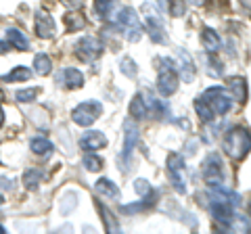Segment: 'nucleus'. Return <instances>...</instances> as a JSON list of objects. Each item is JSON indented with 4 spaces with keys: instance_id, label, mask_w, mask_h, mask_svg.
Listing matches in <instances>:
<instances>
[{
    "instance_id": "f257e3e1",
    "label": "nucleus",
    "mask_w": 251,
    "mask_h": 234,
    "mask_svg": "<svg viewBox=\"0 0 251 234\" xmlns=\"http://www.w3.org/2000/svg\"><path fill=\"white\" fill-rule=\"evenodd\" d=\"M251 151V134L247 128H232L224 136V153L234 161H243Z\"/></svg>"
},
{
    "instance_id": "f03ea898",
    "label": "nucleus",
    "mask_w": 251,
    "mask_h": 234,
    "mask_svg": "<svg viewBox=\"0 0 251 234\" xmlns=\"http://www.w3.org/2000/svg\"><path fill=\"white\" fill-rule=\"evenodd\" d=\"M159 75H157V90L161 96H172L178 90V73H176V63L168 57H161L155 61Z\"/></svg>"
},
{
    "instance_id": "7ed1b4c3",
    "label": "nucleus",
    "mask_w": 251,
    "mask_h": 234,
    "mask_svg": "<svg viewBox=\"0 0 251 234\" xmlns=\"http://www.w3.org/2000/svg\"><path fill=\"white\" fill-rule=\"evenodd\" d=\"M117 25L122 27V34L126 40L138 42L140 38H143V23H140V17L132 6H126V9L120 11V15H117Z\"/></svg>"
},
{
    "instance_id": "20e7f679",
    "label": "nucleus",
    "mask_w": 251,
    "mask_h": 234,
    "mask_svg": "<svg viewBox=\"0 0 251 234\" xmlns=\"http://www.w3.org/2000/svg\"><path fill=\"white\" fill-rule=\"evenodd\" d=\"M143 17L147 23V32L151 36V40L155 44H166L168 36H166V27H163V21L159 17V9L153 4H143Z\"/></svg>"
},
{
    "instance_id": "39448f33",
    "label": "nucleus",
    "mask_w": 251,
    "mask_h": 234,
    "mask_svg": "<svg viewBox=\"0 0 251 234\" xmlns=\"http://www.w3.org/2000/svg\"><path fill=\"white\" fill-rule=\"evenodd\" d=\"M168 176H170L172 184H174L176 192L184 194L186 192V182H188L186 165H184V159L180 157V155H176V153L168 155Z\"/></svg>"
},
{
    "instance_id": "423d86ee",
    "label": "nucleus",
    "mask_w": 251,
    "mask_h": 234,
    "mask_svg": "<svg viewBox=\"0 0 251 234\" xmlns=\"http://www.w3.org/2000/svg\"><path fill=\"white\" fill-rule=\"evenodd\" d=\"M103 113V107H100L99 100H88V103L77 105L72 111V119L77 123V126H92L94 121L99 119V115Z\"/></svg>"
},
{
    "instance_id": "0eeeda50",
    "label": "nucleus",
    "mask_w": 251,
    "mask_h": 234,
    "mask_svg": "<svg viewBox=\"0 0 251 234\" xmlns=\"http://www.w3.org/2000/svg\"><path fill=\"white\" fill-rule=\"evenodd\" d=\"M100 52H103V44H100V40L94 36H84L75 44V57L80 61H84V63L97 61L100 57Z\"/></svg>"
},
{
    "instance_id": "6e6552de",
    "label": "nucleus",
    "mask_w": 251,
    "mask_h": 234,
    "mask_svg": "<svg viewBox=\"0 0 251 234\" xmlns=\"http://www.w3.org/2000/svg\"><path fill=\"white\" fill-rule=\"evenodd\" d=\"M201 96L209 103V107L214 109L216 115H226V113H228L230 109H232V98L226 94V90L220 88V86H214V88L205 90Z\"/></svg>"
},
{
    "instance_id": "1a4fd4ad",
    "label": "nucleus",
    "mask_w": 251,
    "mask_h": 234,
    "mask_svg": "<svg viewBox=\"0 0 251 234\" xmlns=\"http://www.w3.org/2000/svg\"><path fill=\"white\" fill-rule=\"evenodd\" d=\"M232 203L226 201L222 194L214 192V199H211L209 203V213L214 215V220L218 224H224V226H230L232 220H234V211H232Z\"/></svg>"
},
{
    "instance_id": "9d476101",
    "label": "nucleus",
    "mask_w": 251,
    "mask_h": 234,
    "mask_svg": "<svg viewBox=\"0 0 251 234\" xmlns=\"http://www.w3.org/2000/svg\"><path fill=\"white\" fill-rule=\"evenodd\" d=\"M222 176H224V167H222V159L220 155L211 153L209 157L203 161V178L209 186H216V184H222Z\"/></svg>"
},
{
    "instance_id": "9b49d317",
    "label": "nucleus",
    "mask_w": 251,
    "mask_h": 234,
    "mask_svg": "<svg viewBox=\"0 0 251 234\" xmlns=\"http://www.w3.org/2000/svg\"><path fill=\"white\" fill-rule=\"evenodd\" d=\"M124 153H122V157L126 161H130V155L132 151H134V146L138 142V138H140V130H138V123L136 119H128L124 123Z\"/></svg>"
},
{
    "instance_id": "f8f14e48",
    "label": "nucleus",
    "mask_w": 251,
    "mask_h": 234,
    "mask_svg": "<svg viewBox=\"0 0 251 234\" xmlns=\"http://www.w3.org/2000/svg\"><path fill=\"white\" fill-rule=\"evenodd\" d=\"M57 84H61L63 88H67V90H75V88H82V84H84V75L80 69H75V67H67V69H63V71L57 73Z\"/></svg>"
},
{
    "instance_id": "ddd939ff",
    "label": "nucleus",
    "mask_w": 251,
    "mask_h": 234,
    "mask_svg": "<svg viewBox=\"0 0 251 234\" xmlns=\"http://www.w3.org/2000/svg\"><path fill=\"white\" fill-rule=\"evenodd\" d=\"M36 34H38V38H42V40H50V38L57 34V29H54V21L46 11H38L36 13Z\"/></svg>"
},
{
    "instance_id": "4468645a",
    "label": "nucleus",
    "mask_w": 251,
    "mask_h": 234,
    "mask_svg": "<svg viewBox=\"0 0 251 234\" xmlns=\"http://www.w3.org/2000/svg\"><path fill=\"white\" fill-rule=\"evenodd\" d=\"M105 144H107V136L99 130L86 132L80 138V149H84V151H99V149H105Z\"/></svg>"
},
{
    "instance_id": "2eb2a0df",
    "label": "nucleus",
    "mask_w": 251,
    "mask_h": 234,
    "mask_svg": "<svg viewBox=\"0 0 251 234\" xmlns=\"http://www.w3.org/2000/svg\"><path fill=\"white\" fill-rule=\"evenodd\" d=\"M178 57L182 59V65H180V75H182L184 82H191L195 77V65H193V57L188 54L184 48H178Z\"/></svg>"
},
{
    "instance_id": "dca6fc26",
    "label": "nucleus",
    "mask_w": 251,
    "mask_h": 234,
    "mask_svg": "<svg viewBox=\"0 0 251 234\" xmlns=\"http://www.w3.org/2000/svg\"><path fill=\"white\" fill-rule=\"evenodd\" d=\"M201 42H203V46H205L207 52H216L220 46H222V40H220V36H218L211 27H203V32H201Z\"/></svg>"
},
{
    "instance_id": "f3484780",
    "label": "nucleus",
    "mask_w": 251,
    "mask_h": 234,
    "mask_svg": "<svg viewBox=\"0 0 251 234\" xmlns=\"http://www.w3.org/2000/svg\"><path fill=\"white\" fill-rule=\"evenodd\" d=\"M6 40H9V44H13L15 48L29 50V40L25 38V34L19 32L17 27H9V29H6Z\"/></svg>"
},
{
    "instance_id": "a211bd4d",
    "label": "nucleus",
    "mask_w": 251,
    "mask_h": 234,
    "mask_svg": "<svg viewBox=\"0 0 251 234\" xmlns=\"http://www.w3.org/2000/svg\"><path fill=\"white\" fill-rule=\"evenodd\" d=\"M94 190L99 194H105L109 199H120V188H117L115 182H111L109 178H100V180L94 184Z\"/></svg>"
},
{
    "instance_id": "6ab92c4d",
    "label": "nucleus",
    "mask_w": 251,
    "mask_h": 234,
    "mask_svg": "<svg viewBox=\"0 0 251 234\" xmlns=\"http://www.w3.org/2000/svg\"><path fill=\"white\" fill-rule=\"evenodd\" d=\"M155 192H149L147 197H143L145 201H138V203H132V205H124L122 211L124 213H136V211H147V209H151L155 205Z\"/></svg>"
},
{
    "instance_id": "aec40b11",
    "label": "nucleus",
    "mask_w": 251,
    "mask_h": 234,
    "mask_svg": "<svg viewBox=\"0 0 251 234\" xmlns=\"http://www.w3.org/2000/svg\"><path fill=\"white\" fill-rule=\"evenodd\" d=\"M29 149H31V153L40 155V157H49V155L52 153V142H50L49 138L36 136V138H31V142H29Z\"/></svg>"
},
{
    "instance_id": "412c9836",
    "label": "nucleus",
    "mask_w": 251,
    "mask_h": 234,
    "mask_svg": "<svg viewBox=\"0 0 251 234\" xmlns=\"http://www.w3.org/2000/svg\"><path fill=\"white\" fill-rule=\"evenodd\" d=\"M226 84H228L232 96L237 100H245L247 98V80L245 77H230Z\"/></svg>"
},
{
    "instance_id": "4be33fe9",
    "label": "nucleus",
    "mask_w": 251,
    "mask_h": 234,
    "mask_svg": "<svg viewBox=\"0 0 251 234\" xmlns=\"http://www.w3.org/2000/svg\"><path fill=\"white\" fill-rule=\"evenodd\" d=\"M128 113L132 115V119H143V117L147 115V103H145V96L143 94H136L134 98H132V103L128 107Z\"/></svg>"
},
{
    "instance_id": "5701e85b",
    "label": "nucleus",
    "mask_w": 251,
    "mask_h": 234,
    "mask_svg": "<svg viewBox=\"0 0 251 234\" xmlns=\"http://www.w3.org/2000/svg\"><path fill=\"white\" fill-rule=\"evenodd\" d=\"M34 71L38 75H49L52 71V61H50L49 54H42V52L36 54L34 57Z\"/></svg>"
},
{
    "instance_id": "b1692460",
    "label": "nucleus",
    "mask_w": 251,
    "mask_h": 234,
    "mask_svg": "<svg viewBox=\"0 0 251 234\" xmlns=\"http://www.w3.org/2000/svg\"><path fill=\"white\" fill-rule=\"evenodd\" d=\"M195 111H197V115L201 117V121H214V117H216L214 109L209 107V103L203 96H199L195 100Z\"/></svg>"
},
{
    "instance_id": "393cba45",
    "label": "nucleus",
    "mask_w": 251,
    "mask_h": 234,
    "mask_svg": "<svg viewBox=\"0 0 251 234\" xmlns=\"http://www.w3.org/2000/svg\"><path fill=\"white\" fill-rule=\"evenodd\" d=\"M40 182H42V171L40 169L31 167L23 174V186H25L27 190H36L38 186H40Z\"/></svg>"
},
{
    "instance_id": "a878e982",
    "label": "nucleus",
    "mask_w": 251,
    "mask_h": 234,
    "mask_svg": "<svg viewBox=\"0 0 251 234\" xmlns=\"http://www.w3.org/2000/svg\"><path fill=\"white\" fill-rule=\"evenodd\" d=\"M63 21H65L67 32H80V29L86 27V19H84V15H80V13H67Z\"/></svg>"
},
{
    "instance_id": "bb28decb",
    "label": "nucleus",
    "mask_w": 251,
    "mask_h": 234,
    "mask_svg": "<svg viewBox=\"0 0 251 234\" xmlns=\"http://www.w3.org/2000/svg\"><path fill=\"white\" fill-rule=\"evenodd\" d=\"M31 77V69L27 67H15L11 73H6L2 80L4 82H9V84H15V82H27Z\"/></svg>"
},
{
    "instance_id": "cd10ccee",
    "label": "nucleus",
    "mask_w": 251,
    "mask_h": 234,
    "mask_svg": "<svg viewBox=\"0 0 251 234\" xmlns=\"http://www.w3.org/2000/svg\"><path fill=\"white\" fill-rule=\"evenodd\" d=\"M97 209L100 211V217H103V224H105V228H107L109 232H117V230H120V226H117V222L113 220L111 211H109V209H107L100 201H97Z\"/></svg>"
},
{
    "instance_id": "c85d7f7f",
    "label": "nucleus",
    "mask_w": 251,
    "mask_h": 234,
    "mask_svg": "<svg viewBox=\"0 0 251 234\" xmlns=\"http://www.w3.org/2000/svg\"><path fill=\"white\" fill-rule=\"evenodd\" d=\"M149 109H151V113L153 117H157V119H163V117L168 115V105H166V100H161V98H151L149 96Z\"/></svg>"
},
{
    "instance_id": "c756f323",
    "label": "nucleus",
    "mask_w": 251,
    "mask_h": 234,
    "mask_svg": "<svg viewBox=\"0 0 251 234\" xmlns=\"http://www.w3.org/2000/svg\"><path fill=\"white\" fill-rule=\"evenodd\" d=\"M115 2L117 0H94V13H97L100 19H105V17L111 15Z\"/></svg>"
},
{
    "instance_id": "7c9ffc66",
    "label": "nucleus",
    "mask_w": 251,
    "mask_h": 234,
    "mask_svg": "<svg viewBox=\"0 0 251 234\" xmlns=\"http://www.w3.org/2000/svg\"><path fill=\"white\" fill-rule=\"evenodd\" d=\"M82 163H84V167H86V169H88V171H92V174H97V171H100V169H103V159H100V157H97V155H90V151L84 155Z\"/></svg>"
},
{
    "instance_id": "2f4dec72",
    "label": "nucleus",
    "mask_w": 251,
    "mask_h": 234,
    "mask_svg": "<svg viewBox=\"0 0 251 234\" xmlns=\"http://www.w3.org/2000/svg\"><path fill=\"white\" fill-rule=\"evenodd\" d=\"M207 71L211 75H222L224 73V67H222V61L214 57V52H209L207 57Z\"/></svg>"
},
{
    "instance_id": "473e14b6",
    "label": "nucleus",
    "mask_w": 251,
    "mask_h": 234,
    "mask_svg": "<svg viewBox=\"0 0 251 234\" xmlns=\"http://www.w3.org/2000/svg\"><path fill=\"white\" fill-rule=\"evenodd\" d=\"M38 94H40V88H25V90H19L15 96H17L19 103H31V100H36Z\"/></svg>"
},
{
    "instance_id": "72a5a7b5",
    "label": "nucleus",
    "mask_w": 251,
    "mask_h": 234,
    "mask_svg": "<svg viewBox=\"0 0 251 234\" xmlns=\"http://www.w3.org/2000/svg\"><path fill=\"white\" fill-rule=\"evenodd\" d=\"M120 69H122V73L126 77H136V73H138V67H136V63L132 59H122Z\"/></svg>"
},
{
    "instance_id": "f704fd0d",
    "label": "nucleus",
    "mask_w": 251,
    "mask_h": 234,
    "mask_svg": "<svg viewBox=\"0 0 251 234\" xmlns=\"http://www.w3.org/2000/svg\"><path fill=\"white\" fill-rule=\"evenodd\" d=\"M168 2H170V13L174 15V17H182V15L186 13L184 0H168Z\"/></svg>"
},
{
    "instance_id": "c9c22d12",
    "label": "nucleus",
    "mask_w": 251,
    "mask_h": 234,
    "mask_svg": "<svg viewBox=\"0 0 251 234\" xmlns=\"http://www.w3.org/2000/svg\"><path fill=\"white\" fill-rule=\"evenodd\" d=\"M134 190L140 194V197H147L149 192H153L151 190V184H149L147 180H143V178H138V180L134 182Z\"/></svg>"
},
{
    "instance_id": "e433bc0d",
    "label": "nucleus",
    "mask_w": 251,
    "mask_h": 234,
    "mask_svg": "<svg viewBox=\"0 0 251 234\" xmlns=\"http://www.w3.org/2000/svg\"><path fill=\"white\" fill-rule=\"evenodd\" d=\"M61 2L65 4L67 9H72V11H77V9H82V6H84V2H86V0H61Z\"/></svg>"
},
{
    "instance_id": "4c0bfd02",
    "label": "nucleus",
    "mask_w": 251,
    "mask_h": 234,
    "mask_svg": "<svg viewBox=\"0 0 251 234\" xmlns=\"http://www.w3.org/2000/svg\"><path fill=\"white\" fill-rule=\"evenodd\" d=\"M0 188H4V190H13V188H15V186H13V180L0 178Z\"/></svg>"
},
{
    "instance_id": "58836bf2",
    "label": "nucleus",
    "mask_w": 251,
    "mask_h": 234,
    "mask_svg": "<svg viewBox=\"0 0 251 234\" xmlns=\"http://www.w3.org/2000/svg\"><path fill=\"white\" fill-rule=\"evenodd\" d=\"M4 52H9V44L0 40V54H4Z\"/></svg>"
},
{
    "instance_id": "ea45409f",
    "label": "nucleus",
    "mask_w": 251,
    "mask_h": 234,
    "mask_svg": "<svg viewBox=\"0 0 251 234\" xmlns=\"http://www.w3.org/2000/svg\"><path fill=\"white\" fill-rule=\"evenodd\" d=\"M191 2H193L195 6H203V4H205V2H207V0H191Z\"/></svg>"
},
{
    "instance_id": "a19ab883",
    "label": "nucleus",
    "mask_w": 251,
    "mask_h": 234,
    "mask_svg": "<svg viewBox=\"0 0 251 234\" xmlns=\"http://www.w3.org/2000/svg\"><path fill=\"white\" fill-rule=\"evenodd\" d=\"M2 123H4V111L0 109V126H2Z\"/></svg>"
},
{
    "instance_id": "79ce46f5",
    "label": "nucleus",
    "mask_w": 251,
    "mask_h": 234,
    "mask_svg": "<svg viewBox=\"0 0 251 234\" xmlns=\"http://www.w3.org/2000/svg\"><path fill=\"white\" fill-rule=\"evenodd\" d=\"M247 213L251 215V201H249V207H247Z\"/></svg>"
},
{
    "instance_id": "37998d69",
    "label": "nucleus",
    "mask_w": 251,
    "mask_h": 234,
    "mask_svg": "<svg viewBox=\"0 0 251 234\" xmlns=\"http://www.w3.org/2000/svg\"><path fill=\"white\" fill-rule=\"evenodd\" d=\"M2 100H4V94H2V92H0V103H2Z\"/></svg>"
},
{
    "instance_id": "c03bdc74",
    "label": "nucleus",
    "mask_w": 251,
    "mask_h": 234,
    "mask_svg": "<svg viewBox=\"0 0 251 234\" xmlns=\"http://www.w3.org/2000/svg\"><path fill=\"white\" fill-rule=\"evenodd\" d=\"M2 203H4V199H2V194H0V205H2Z\"/></svg>"
},
{
    "instance_id": "a18cd8bd",
    "label": "nucleus",
    "mask_w": 251,
    "mask_h": 234,
    "mask_svg": "<svg viewBox=\"0 0 251 234\" xmlns=\"http://www.w3.org/2000/svg\"><path fill=\"white\" fill-rule=\"evenodd\" d=\"M4 232V228H2V226H0V234H2Z\"/></svg>"
}]
</instances>
